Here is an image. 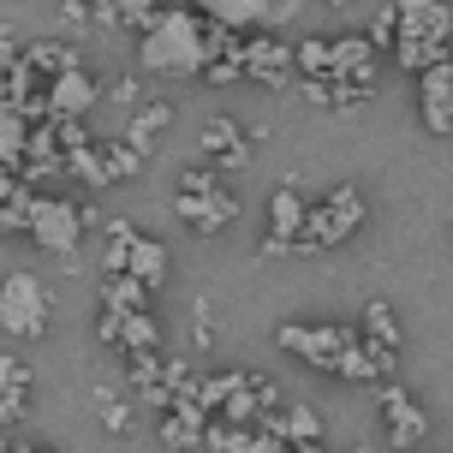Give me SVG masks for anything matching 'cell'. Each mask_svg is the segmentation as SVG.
<instances>
[{
    "label": "cell",
    "mask_w": 453,
    "mask_h": 453,
    "mask_svg": "<svg viewBox=\"0 0 453 453\" xmlns=\"http://www.w3.org/2000/svg\"><path fill=\"white\" fill-rule=\"evenodd\" d=\"M137 72H150V78H197L203 72V12L161 6L156 24L137 36Z\"/></svg>",
    "instance_id": "6da1fadb"
},
{
    "label": "cell",
    "mask_w": 453,
    "mask_h": 453,
    "mask_svg": "<svg viewBox=\"0 0 453 453\" xmlns=\"http://www.w3.org/2000/svg\"><path fill=\"white\" fill-rule=\"evenodd\" d=\"M30 245L48 250V257H60V263H78V250H84V233H96L84 221V197H60V191H36V203H30Z\"/></svg>",
    "instance_id": "7a4b0ae2"
},
{
    "label": "cell",
    "mask_w": 453,
    "mask_h": 453,
    "mask_svg": "<svg viewBox=\"0 0 453 453\" xmlns=\"http://www.w3.org/2000/svg\"><path fill=\"white\" fill-rule=\"evenodd\" d=\"M358 226H364V191H358V185H334L322 203H311V215H304V226H298L293 250H298V257L334 250V245H346Z\"/></svg>",
    "instance_id": "3957f363"
},
{
    "label": "cell",
    "mask_w": 453,
    "mask_h": 453,
    "mask_svg": "<svg viewBox=\"0 0 453 453\" xmlns=\"http://www.w3.org/2000/svg\"><path fill=\"white\" fill-rule=\"evenodd\" d=\"M352 340H358V322H280V328H274V346L293 352V358H304L311 370H322V376L340 370V358L352 352Z\"/></svg>",
    "instance_id": "277c9868"
},
{
    "label": "cell",
    "mask_w": 453,
    "mask_h": 453,
    "mask_svg": "<svg viewBox=\"0 0 453 453\" xmlns=\"http://www.w3.org/2000/svg\"><path fill=\"white\" fill-rule=\"evenodd\" d=\"M48 287L36 280V274H6L0 280V334L12 340H42L48 334Z\"/></svg>",
    "instance_id": "5b68a950"
},
{
    "label": "cell",
    "mask_w": 453,
    "mask_h": 453,
    "mask_svg": "<svg viewBox=\"0 0 453 453\" xmlns=\"http://www.w3.org/2000/svg\"><path fill=\"white\" fill-rule=\"evenodd\" d=\"M376 406H382V424H388V453H411L430 441V411L418 406L394 376L376 382Z\"/></svg>",
    "instance_id": "8992f818"
},
{
    "label": "cell",
    "mask_w": 453,
    "mask_h": 453,
    "mask_svg": "<svg viewBox=\"0 0 453 453\" xmlns=\"http://www.w3.org/2000/svg\"><path fill=\"white\" fill-rule=\"evenodd\" d=\"M245 78L257 90H287L298 78L293 66V42L280 36V30H250L245 36Z\"/></svg>",
    "instance_id": "52a82bcc"
},
{
    "label": "cell",
    "mask_w": 453,
    "mask_h": 453,
    "mask_svg": "<svg viewBox=\"0 0 453 453\" xmlns=\"http://www.w3.org/2000/svg\"><path fill=\"white\" fill-rule=\"evenodd\" d=\"M173 215H180V226H191L197 239H221L226 226L239 221V197H233L226 185H215V191H173Z\"/></svg>",
    "instance_id": "ba28073f"
},
{
    "label": "cell",
    "mask_w": 453,
    "mask_h": 453,
    "mask_svg": "<svg viewBox=\"0 0 453 453\" xmlns=\"http://www.w3.org/2000/svg\"><path fill=\"white\" fill-rule=\"evenodd\" d=\"M197 150H203V161L221 173V180H233V173H245V167H250V132L233 119V113H209Z\"/></svg>",
    "instance_id": "9c48e42d"
},
{
    "label": "cell",
    "mask_w": 453,
    "mask_h": 453,
    "mask_svg": "<svg viewBox=\"0 0 453 453\" xmlns=\"http://www.w3.org/2000/svg\"><path fill=\"white\" fill-rule=\"evenodd\" d=\"M418 119L435 137L453 132V54H441L435 66L418 72Z\"/></svg>",
    "instance_id": "30bf717a"
},
{
    "label": "cell",
    "mask_w": 453,
    "mask_h": 453,
    "mask_svg": "<svg viewBox=\"0 0 453 453\" xmlns=\"http://www.w3.org/2000/svg\"><path fill=\"white\" fill-rule=\"evenodd\" d=\"M328 78H346V84H382V54L370 48L364 30H346V36H328Z\"/></svg>",
    "instance_id": "8fae6325"
},
{
    "label": "cell",
    "mask_w": 453,
    "mask_h": 453,
    "mask_svg": "<svg viewBox=\"0 0 453 453\" xmlns=\"http://www.w3.org/2000/svg\"><path fill=\"white\" fill-rule=\"evenodd\" d=\"M102 96V78L90 66H72L60 78H48V119H84Z\"/></svg>",
    "instance_id": "7c38bea8"
},
{
    "label": "cell",
    "mask_w": 453,
    "mask_h": 453,
    "mask_svg": "<svg viewBox=\"0 0 453 453\" xmlns=\"http://www.w3.org/2000/svg\"><path fill=\"white\" fill-rule=\"evenodd\" d=\"M203 424H209V411L191 394H180L167 411H156V441L173 453H191V448H203Z\"/></svg>",
    "instance_id": "4fadbf2b"
},
{
    "label": "cell",
    "mask_w": 453,
    "mask_h": 453,
    "mask_svg": "<svg viewBox=\"0 0 453 453\" xmlns=\"http://www.w3.org/2000/svg\"><path fill=\"white\" fill-rule=\"evenodd\" d=\"M394 364H400V346H382V340H370V334H358L352 340V352H346V358H340V382H388V376H394Z\"/></svg>",
    "instance_id": "5bb4252c"
},
{
    "label": "cell",
    "mask_w": 453,
    "mask_h": 453,
    "mask_svg": "<svg viewBox=\"0 0 453 453\" xmlns=\"http://www.w3.org/2000/svg\"><path fill=\"white\" fill-rule=\"evenodd\" d=\"M400 36L411 42H453V6L448 0H394Z\"/></svg>",
    "instance_id": "9a60e30c"
},
{
    "label": "cell",
    "mask_w": 453,
    "mask_h": 453,
    "mask_svg": "<svg viewBox=\"0 0 453 453\" xmlns=\"http://www.w3.org/2000/svg\"><path fill=\"white\" fill-rule=\"evenodd\" d=\"M304 96H311L317 108H328V113H358V108L376 102L370 84H346V78H304Z\"/></svg>",
    "instance_id": "2e32d148"
},
{
    "label": "cell",
    "mask_w": 453,
    "mask_h": 453,
    "mask_svg": "<svg viewBox=\"0 0 453 453\" xmlns=\"http://www.w3.org/2000/svg\"><path fill=\"white\" fill-rule=\"evenodd\" d=\"M24 406H30V364L12 358V352H0V430L19 424Z\"/></svg>",
    "instance_id": "e0dca14e"
},
{
    "label": "cell",
    "mask_w": 453,
    "mask_h": 453,
    "mask_svg": "<svg viewBox=\"0 0 453 453\" xmlns=\"http://www.w3.org/2000/svg\"><path fill=\"white\" fill-rule=\"evenodd\" d=\"M19 60L30 66V78H42V84H48V78H60V72L84 66V48H78V42H54V36H48V42H30Z\"/></svg>",
    "instance_id": "ac0fdd59"
},
{
    "label": "cell",
    "mask_w": 453,
    "mask_h": 453,
    "mask_svg": "<svg viewBox=\"0 0 453 453\" xmlns=\"http://www.w3.org/2000/svg\"><path fill=\"white\" fill-rule=\"evenodd\" d=\"M191 12H203L209 24H233V30H263L269 0H185Z\"/></svg>",
    "instance_id": "d6986e66"
},
{
    "label": "cell",
    "mask_w": 453,
    "mask_h": 453,
    "mask_svg": "<svg viewBox=\"0 0 453 453\" xmlns=\"http://www.w3.org/2000/svg\"><path fill=\"white\" fill-rule=\"evenodd\" d=\"M263 424H274V435H280L287 448H293V441H322V411L293 400V394H287V406L274 411V418H263Z\"/></svg>",
    "instance_id": "ffe728a7"
},
{
    "label": "cell",
    "mask_w": 453,
    "mask_h": 453,
    "mask_svg": "<svg viewBox=\"0 0 453 453\" xmlns=\"http://www.w3.org/2000/svg\"><path fill=\"white\" fill-rule=\"evenodd\" d=\"M304 215H311L304 191H298V185H274V197H269V233H274V239H287V250H293Z\"/></svg>",
    "instance_id": "44dd1931"
},
{
    "label": "cell",
    "mask_w": 453,
    "mask_h": 453,
    "mask_svg": "<svg viewBox=\"0 0 453 453\" xmlns=\"http://www.w3.org/2000/svg\"><path fill=\"white\" fill-rule=\"evenodd\" d=\"M167 126H173V102H137L119 137H126V143H137V150L150 156V143H156V137L167 132Z\"/></svg>",
    "instance_id": "7402d4cb"
},
{
    "label": "cell",
    "mask_w": 453,
    "mask_h": 453,
    "mask_svg": "<svg viewBox=\"0 0 453 453\" xmlns=\"http://www.w3.org/2000/svg\"><path fill=\"white\" fill-rule=\"evenodd\" d=\"M96 156H102V173H108V185L143 180V150H137V143H126V137H96Z\"/></svg>",
    "instance_id": "603a6c76"
},
{
    "label": "cell",
    "mask_w": 453,
    "mask_h": 453,
    "mask_svg": "<svg viewBox=\"0 0 453 453\" xmlns=\"http://www.w3.org/2000/svg\"><path fill=\"white\" fill-rule=\"evenodd\" d=\"M113 346H119L126 358H137V352H161V322L150 317V311H126V317H119Z\"/></svg>",
    "instance_id": "cb8c5ba5"
},
{
    "label": "cell",
    "mask_w": 453,
    "mask_h": 453,
    "mask_svg": "<svg viewBox=\"0 0 453 453\" xmlns=\"http://www.w3.org/2000/svg\"><path fill=\"white\" fill-rule=\"evenodd\" d=\"M126 274H137V280L161 287V280H167V245H161V239H150V233H137L132 250H126Z\"/></svg>",
    "instance_id": "d4e9b609"
},
{
    "label": "cell",
    "mask_w": 453,
    "mask_h": 453,
    "mask_svg": "<svg viewBox=\"0 0 453 453\" xmlns=\"http://www.w3.org/2000/svg\"><path fill=\"white\" fill-rule=\"evenodd\" d=\"M156 287L137 280V274H102V304H119V311H150Z\"/></svg>",
    "instance_id": "484cf974"
},
{
    "label": "cell",
    "mask_w": 453,
    "mask_h": 453,
    "mask_svg": "<svg viewBox=\"0 0 453 453\" xmlns=\"http://www.w3.org/2000/svg\"><path fill=\"white\" fill-rule=\"evenodd\" d=\"M388 54H394V66H400V72H411V78H418V72L435 66L441 54H453V42H411V36H394V48H388Z\"/></svg>",
    "instance_id": "4316f807"
},
{
    "label": "cell",
    "mask_w": 453,
    "mask_h": 453,
    "mask_svg": "<svg viewBox=\"0 0 453 453\" xmlns=\"http://www.w3.org/2000/svg\"><path fill=\"white\" fill-rule=\"evenodd\" d=\"M358 334L382 340V346H400V317H394V304H388V298H370V304H364Z\"/></svg>",
    "instance_id": "83f0119b"
},
{
    "label": "cell",
    "mask_w": 453,
    "mask_h": 453,
    "mask_svg": "<svg viewBox=\"0 0 453 453\" xmlns=\"http://www.w3.org/2000/svg\"><path fill=\"white\" fill-rule=\"evenodd\" d=\"M245 382V370H215V376H197V388H191V400L203 411H221L226 406V394Z\"/></svg>",
    "instance_id": "f1b7e54d"
},
{
    "label": "cell",
    "mask_w": 453,
    "mask_h": 453,
    "mask_svg": "<svg viewBox=\"0 0 453 453\" xmlns=\"http://www.w3.org/2000/svg\"><path fill=\"white\" fill-rule=\"evenodd\" d=\"M293 66H298V78H328V36H298Z\"/></svg>",
    "instance_id": "f546056e"
},
{
    "label": "cell",
    "mask_w": 453,
    "mask_h": 453,
    "mask_svg": "<svg viewBox=\"0 0 453 453\" xmlns=\"http://www.w3.org/2000/svg\"><path fill=\"white\" fill-rule=\"evenodd\" d=\"M66 180L90 185V191H102V185H108V173H102V156H96V137L84 143V150H72V156H66Z\"/></svg>",
    "instance_id": "4dcf8cb0"
},
{
    "label": "cell",
    "mask_w": 453,
    "mask_h": 453,
    "mask_svg": "<svg viewBox=\"0 0 453 453\" xmlns=\"http://www.w3.org/2000/svg\"><path fill=\"white\" fill-rule=\"evenodd\" d=\"M96 411H102L108 435H126V430H132V406H126V394H119V388H96Z\"/></svg>",
    "instance_id": "1f68e13d"
},
{
    "label": "cell",
    "mask_w": 453,
    "mask_h": 453,
    "mask_svg": "<svg viewBox=\"0 0 453 453\" xmlns=\"http://www.w3.org/2000/svg\"><path fill=\"white\" fill-rule=\"evenodd\" d=\"M156 12H161V0H113V24L119 30H137V36L156 24Z\"/></svg>",
    "instance_id": "d6a6232c"
},
{
    "label": "cell",
    "mask_w": 453,
    "mask_h": 453,
    "mask_svg": "<svg viewBox=\"0 0 453 453\" xmlns=\"http://www.w3.org/2000/svg\"><path fill=\"white\" fill-rule=\"evenodd\" d=\"M364 36H370V48H376V54H388V48H394V36H400V12H394V0H382V6L370 12V30H364Z\"/></svg>",
    "instance_id": "836d02e7"
},
{
    "label": "cell",
    "mask_w": 453,
    "mask_h": 453,
    "mask_svg": "<svg viewBox=\"0 0 453 453\" xmlns=\"http://www.w3.org/2000/svg\"><path fill=\"white\" fill-rule=\"evenodd\" d=\"M215 185H221V173L209 161H191V167H180V185L173 191H215Z\"/></svg>",
    "instance_id": "e575fe53"
},
{
    "label": "cell",
    "mask_w": 453,
    "mask_h": 453,
    "mask_svg": "<svg viewBox=\"0 0 453 453\" xmlns=\"http://www.w3.org/2000/svg\"><path fill=\"white\" fill-rule=\"evenodd\" d=\"M54 6H60V24H66V30H96L90 24V0H54Z\"/></svg>",
    "instance_id": "d590c367"
},
{
    "label": "cell",
    "mask_w": 453,
    "mask_h": 453,
    "mask_svg": "<svg viewBox=\"0 0 453 453\" xmlns=\"http://www.w3.org/2000/svg\"><path fill=\"white\" fill-rule=\"evenodd\" d=\"M113 102L137 108V102H143V84H137V78H119V84H113Z\"/></svg>",
    "instance_id": "8d00e7d4"
},
{
    "label": "cell",
    "mask_w": 453,
    "mask_h": 453,
    "mask_svg": "<svg viewBox=\"0 0 453 453\" xmlns=\"http://www.w3.org/2000/svg\"><path fill=\"white\" fill-rule=\"evenodd\" d=\"M287 453H328V448H322V441H293Z\"/></svg>",
    "instance_id": "74e56055"
},
{
    "label": "cell",
    "mask_w": 453,
    "mask_h": 453,
    "mask_svg": "<svg viewBox=\"0 0 453 453\" xmlns=\"http://www.w3.org/2000/svg\"><path fill=\"white\" fill-rule=\"evenodd\" d=\"M19 453H60V448H30V441H19Z\"/></svg>",
    "instance_id": "f35d334b"
},
{
    "label": "cell",
    "mask_w": 453,
    "mask_h": 453,
    "mask_svg": "<svg viewBox=\"0 0 453 453\" xmlns=\"http://www.w3.org/2000/svg\"><path fill=\"white\" fill-rule=\"evenodd\" d=\"M352 453H388V448H376V441H364V448H352Z\"/></svg>",
    "instance_id": "ab89813d"
},
{
    "label": "cell",
    "mask_w": 453,
    "mask_h": 453,
    "mask_svg": "<svg viewBox=\"0 0 453 453\" xmlns=\"http://www.w3.org/2000/svg\"><path fill=\"white\" fill-rule=\"evenodd\" d=\"M0 453H19V441H6V435H0Z\"/></svg>",
    "instance_id": "60d3db41"
},
{
    "label": "cell",
    "mask_w": 453,
    "mask_h": 453,
    "mask_svg": "<svg viewBox=\"0 0 453 453\" xmlns=\"http://www.w3.org/2000/svg\"><path fill=\"white\" fill-rule=\"evenodd\" d=\"M322 6H352V0H322Z\"/></svg>",
    "instance_id": "b9f144b4"
},
{
    "label": "cell",
    "mask_w": 453,
    "mask_h": 453,
    "mask_svg": "<svg viewBox=\"0 0 453 453\" xmlns=\"http://www.w3.org/2000/svg\"><path fill=\"white\" fill-rule=\"evenodd\" d=\"M448 245H453V221H448Z\"/></svg>",
    "instance_id": "7bdbcfd3"
}]
</instances>
